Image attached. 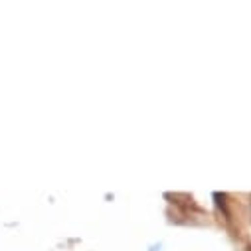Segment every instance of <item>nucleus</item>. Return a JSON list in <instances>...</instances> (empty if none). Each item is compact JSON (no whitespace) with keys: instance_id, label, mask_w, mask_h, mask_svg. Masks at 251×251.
Instances as JSON below:
<instances>
[{"instance_id":"nucleus-1","label":"nucleus","mask_w":251,"mask_h":251,"mask_svg":"<svg viewBox=\"0 0 251 251\" xmlns=\"http://www.w3.org/2000/svg\"><path fill=\"white\" fill-rule=\"evenodd\" d=\"M249 206H251V194H249Z\"/></svg>"}]
</instances>
